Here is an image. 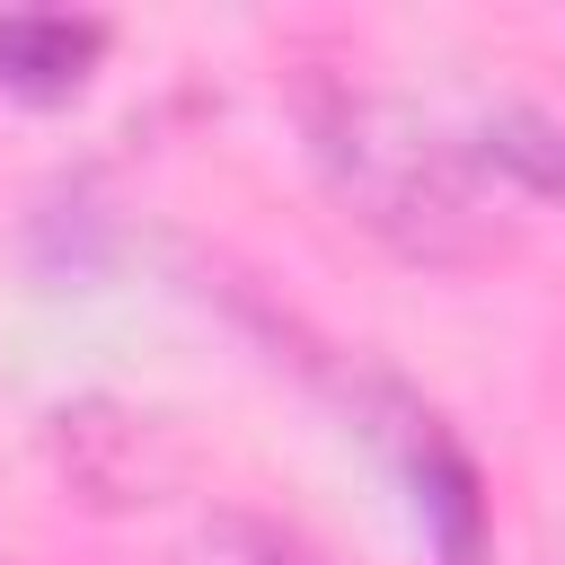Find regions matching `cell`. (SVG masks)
<instances>
[{"label":"cell","mask_w":565,"mask_h":565,"mask_svg":"<svg viewBox=\"0 0 565 565\" xmlns=\"http://www.w3.org/2000/svg\"><path fill=\"white\" fill-rule=\"evenodd\" d=\"M300 132H309V168L327 177V194L344 203V221H362L388 256L441 265V274L494 256L477 159L441 124H424L397 88L327 71V79L300 88Z\"/></svg>","instance_id":"6da1fadb"},{"label":"cell","mask_w":565,"mask_h":565,"mask_svg":"<svg viewBox=\"0 0 565 565\" xmlns=\"http://www.w3.org/2000/svg\"><path fill=\"white\" fill-rule=\"evenodd\" d=\"M477 168H494V177H512L521 194H547V203H565V124L547 115V106H530V97H494L477 124H468V141H459Z\"/></svg>","instance_id":"277c9868"},{"label":"cell","mask_w":565,"mask_h":565,"mask_svg":"<svg viewBox=\"0 0 565 565\" xmlns=\"http://www.w3.org/2000/svg\"><path fill=\"white\" fill-rule=\"evenodd\" d=\"M344 406H353L362 433L380 441V459H388V477H397V494H406L433 565H486V556H494V494H486L477 450L450 433V415L424 406V397H415L406 380H388V371H353V380H344Z\"/></svg>","instance_id":"7a4b0ae2"},{"label":"cell","mask_w":565,"mask_h":565,"mask_svg":"<svg viewBox=\"0 0 565 565\" xmlns=\"http://www.w3.org/2000/svg\"><path fill=\"white\" fill-rule=\"evenodd\" d=\"M115 53V26L88 9H0V97L71 106Z\"/></svg>","instance_id":"3957f363"},{"label":"cell","mask_w":565,"mask_h":565,"mask_svg":"<svg viewBox=\"0 0 565 565\" xmlns=\"http://www.w3.org/2000/svg\"><path fill=\"white\" fill-rule=\"evenodd\" d=\"M0 565H9V556H0Z\"/></svg>","instance_id":"8992f818"},{"label":"cell","mask_w":565,"mask_h":565,"mask_svg":"<svg viewBox=\"0 0 565 565\" xmlns=\"http://www.w3.org/2000/svg\"><path fill=\"white\" fill-rule=\"evenodd\" d=\"M203 565H327L291 521H265V512H212L203 521Z\"/></svg>","instance_id":"5b68a950"}]
</instances>
